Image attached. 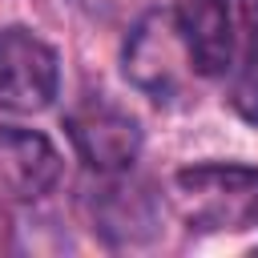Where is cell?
Masks as SVG:
<instances>
[{
    "label": "cell",
    "mask_w": 258,
    "mask_h": 258,
    "mask_svg": "<svg viewBox=\"0 0 258 258\" xmlns=\"http://www.w3.org/2000/svg\"><path fill=\"white\" fill-rule=\"evenodd\" d=\"M60 85L56 52L28 28H0V109L40 113Z\"/></svg>",
    "instance_id": "obj_3"
},
{
    "label": "cell",
    "mask_w": 258,
    "mask_h": 258,
    "mask_svg": "<svg viewBox=\"0 0 258 258\" xmlns=\"http://www.w3.org/2000/svg\"><path fill=\"white\" fill-rule=\"evenodd\" d=\"M173 206L189 230L238 234L258 226V165L202 161L173 173Z\"/></svg>",
    "instance_id": "obj_1"
},
{
    "label": "cell",
    "mask_w": 258,
    "mask_h": 258,
    "mask_svg": "<svg viewBox=\"0 0 258 258\" xmlns=\"http://www.w3.org/2000/svg\"><path fill=\"white\" fill-rule=\"evenodd\" d=\"M89 218L105 242L137 246L157 234L161 206L145 181H137V177H129V169H121V173H101V185L89 194Z\"/></svg>",
    "instance_id": "obj_5"
},
{
    "label": "cell",
    "mask_w": 258,
    "mask_h": 258,
    "mask_svg": "<svg viewBox=\"0 0 258 258\" xmlns=\"http://www.w3.org/2000/svg\"><path fill=\"white\" fill-rule=\"evenodd\" d=\"M64 129H69V141L81 153V161L97 173H121L141 153L137 121L105 97H85L64 117Z\"/></svg>",
    "instance_id": "obj_4"
},
{
    "label": "cell",
    "mask_w": 258,
    "mask_h": 258,
    "mask_svg": "<svg viewBox=\"0 0 258 258\" xmlns=\"http://www.w3.org/2000/svg\"><path fill=\"white\" fill-rule=\"evenodd\" d=\"M121 64H125V77L145 97L165 101V105L177 101V97H185V89L194 85V77H202L177 8H153V12H145L133 24L129 40H125Z\"/></svg>",
    "instance_id": "obj_2"
},
{
    "label": "cell",
    "mask_w": 258,
    "mask_h": 258,
    "mask_svg": "<svg viewBox=\"0 0 258 258\" xmlns=\"http://www.w3.org/2000/svg\"><path fill=\"white\" fill-rule=\"evenodd\" d=\"M60 177L56 145L20 125H0V198L8 202H36Z\"/></svg>",
    "instance_id": "obj_6"
}]
</instances>
